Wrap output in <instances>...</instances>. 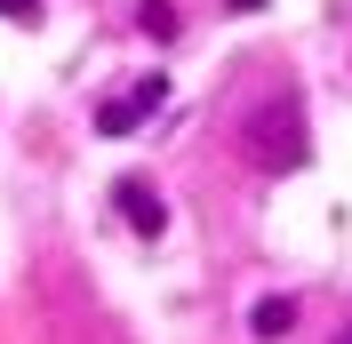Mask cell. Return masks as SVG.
I'll return each mask as SVG.
<instances>
[{
    "label": "cell",
    "mask_w": 352,
    "mask_h": 344,
    "mask_svg": "<svg viewBox=\"0 0 352 344\" xmlns=\"http://www.w3.org/2000/svg\"><path fill=\"white\" fill-rule=\"evenodd\" d=\"M241 144L264 169H296V160H305V112H296V96H272V105L241 129Z\"/></svg>",
    "instance_id": "cell-1"
},
{
    "label": "cell",
    "mask_w": 352,
    "mask_h": 344,
    "mask_svg": "<svg viewBox=\"0 0 352 344\" xmlns=\"http://www.w3.org/2000/svg\"><path fill=\"white\" fill-rule=\"evenodd\" d=\"M160 96H168V80H160V72H144V80H136L129 96H104V105H96V129H104V136H129V129H144V112H153Z\"/></svg>",
    "instance_id": "cell-2"
},
{
    "label": "cell",
    "mask_w": 352,
    "mask_h": 344,
    "mask_svg": "<svg viewBox=\"0 0 352 344\" xmlns=\"http://www.w3.org/2000/svg\"><path fill=\"white\" fill-rule=\"evenodd\" d=\"M120 216H129V224H136L144 240H153L160 224H168V208H160V193L144 184V176H129V184H120Z\"/></svg>",
    "instance_id": "cell-3"
},
{
    "label": "cell",
    "mask_w": 352,
    "mask_h": 344,
    "mask_svg": "<svg viewBox=\"0 0 352 344\" xmlns=\"http://www.w3.org/2000/svg\"><path fill=\"white\" fill-rule=\"evenodd\" d=\"M288 321H296V304H288V297H264V304H256V336H288Z\"/></svg>",
    "instance_id": "cell-4"
},
{
    "label": "cell",
    "mask_w": 352,
    "mask_h": 344,
    "mask_svg": "<svg viewBox=\"0 0 352 344\" xmlns=\"http://www.w3.org/2000/svg\"><path fill=\"white\" fill-rule=\"evenodd\" d=\"M0 17H16V24H32V17H41V0H0Z\"/></svg>",
    "instance_id": "cell-5"
},
{
    "label": "cell",
    "mask_w": 352,
    "mask_h": 344,
    "mask_svg": "<svg viewBox=\"0 0 352 344\" xmlns=\"http://www.w3.org/2000/svg\"><path fill=\"white\" fill-rule=\"evenodd\" d=\"M336 344H352V321H344V328H336Z\"/></svg>",
    "instance_id": "cell-6"
},
{
    "label": "cell",
    "mask_w": 352,
    "mask_h": 344,
    "mask_svg": "<svg viewBox=\"0 0 352 344\" xmlns=\"http://www.w3.org/2000/svg\"><path fill=\"white\" fill-rule=\"evenodd\" d=\"M232 8H264V0H232Z\"/></svg>",
    "instance_id": "cell-7"
}]
</instances>
